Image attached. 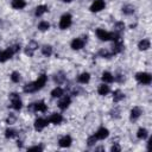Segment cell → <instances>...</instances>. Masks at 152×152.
Segmentation results:
<instances>
[{"label": "cell", "instance_id": "3957f363", "mask_svg": "<svg viewBox=\"0 0 152 152\" xmlns=\"http://www.w3.org/2000/svg\"><path fill=\"white\" fill-rule=\"evenodd\" d=\"M96 35H98V38H100L101 40H105V42L111 40L113 38V33L107 32V31H105L102 29H98L96 30Z\"/></svg>", "mask_w": 152, "mask_h": 152}, {"label": "cell", "instance_id": "1f68e13d", "mask_svg": "<svg viewBox=\"0 0 152 152\" xmlns=\"http://www.w3.org/2000/svg\"><path fill=\"white\" fill-rule=\"evenodd\" d=\"M5 136H6V138H13V137H16V132L13 129H6Z\"/></svg>", "mask_w": 152, "mask_h": 152}, {"label": "cell", "instance_id": "2e32d148", "mask_svg": "<svg viewBox=\"0 0 152 152\" xmlns=\"http://www.w3.org/2000/svg\"><path fill=\"white\" fill-rule=\"evenodd\" d=\"M62 120H63L62 115H61V114L55 113V114H52V115L49 118V120H48V121H50V122H52V124H55V125H58V124H61V122H62Z\"/></svg>", "mask_w": 152, "mask_h": 152}, {"label": "cell", "instance_id": "d6a6232c", "mask_svg": "<svg viewBox=\"0 0 152 152\" xmlns=\"http://www.w3.org/2000/svg\"><path fill=\"white\" fill-rule=\"evenodd\" d=\"M124 29H125L124 23H117V24H115V30H117V32H118V33H120Z\"/></svg>", "mask_w": 152, "mask_h": 152}, {"label": "cell", "instance_id": "8fae6325", "mask_svg": "<svg viewBox=\"0 0 152 152\" xmlns=\"http://www.w3.org/2000/svg\"><path fill=\"white\" fill-rule=\"evenodd\" d=\"M108 136H110V131H108L107 128H105V127H101L99 131L95 133V137H96L98 139H105V138H107Z\"/></svg>", "mask_w": 152, "mask_h": 152}, {"label": "cell", "instance_id": "f546056e", "mask_svg": "<svg viewBox=\"0 0 152 152\" xmlns=\"http://www.w3.org/2000/svg\"><path fill=\"white\" fill-rule=\"evenodd\" d=\"M11 80H12L13 82H19V80H20V75H19V73L13 71L12 75H11Z\"/></svg>", "mask_w": 152, "mask_h": 152}, {"label": "cell", "instance_id": "e0dca14e", "mask_svg": "<svg viewBox=\"0 0 152 152\" xmlns=\"http://www.w3.org/2000/svg\"><path fill=\"white\" fill-rule=\"evenodd\" d=\"M89 80H90V75H89L88 73H83V74H81V75L77 77V81H78L80 83H88Z\"/></svg>", "mask_w": 152, "mask_h": 152}, {"label": "cell", "instance_id": "4316f807", "mask_svg": "<svg viewBox=\"0 0 152 152\" xmlns=\"http://www.w3.org/2000/svg\"><path fill=\"white\" fill-rule=\"evenodd\" d=\"M137 137L139 139H146L147 138V131L145 128H139L138 129V133H137Z\"/></svg>", "mask_w": 152, "mask_h": 152}, {"label": "cell", "instance_id": "f1b7e54d", "mask_svg": "<svg viewBox=\"0 0 152 152\" xmlns=\"http://www.w3.org/2000/svg\"><path fill=\"white\" fill-rule=\"evenodd\" d=\"M122 12H124L125 14H132V13L134 12V8H133V6H131V5H126V6L122 7Z\"/></svg>", "mask_w": 152, "mask_h": 152}, {"label": "cell", "instance_id": "44dd1931", "mask_svg": "<svg viewBox=\"0 0 152 152\" xmlns=\"http://www.w3.org/2000/svg\"><path fill=\"white\" fill-rule=\"evenodd\" d=\"M47 11H48V7H47L45 5H39V6L36 8V16H37V17H40V16L44 14Z\"/></svg>", "mask_w": 152, "mask_h": 152}, {"label": "cell", "instance_id": "d590c367", "mask_svg": "<svg viewBox=\"0 0 152 152\" xmlns=\"http://www.w3.org/2000/svg\"><path fill=\"white\" fill-rule=\"evenodd\" d=\"M43 147L42 146H33V147H30L29 151H42Z\"/></svg>", "mask_w": 152, "mask_h": 152}, {"label": "cell", "instance_id": "8d00e7d4", "mask_svg": "<svg viewBox=\"0 0 152 152\" xmlns=\"http://www.w3.org/2000/svg\"><path fill=\"white\" fill-rule=\"evenodd\" d=\"M111 150H112L113 152H118V151H120V146L115 144V145H113V146H112V148H111Z\"/></svg>", "mask_w": 152, "mask_h": 152}, {"label": "cell", "instance_id": "f35d334b", "mask_svg": "<svg viewBox=\"0 0 152 152\" xmlns=\"http://www.w3.org/2000/svg\"><path fill=\"white\" fill-rule=\"evenodd\" d=\"M63 1H64V3H71L73 0H63Z\"/></svg>", "mask_w": 152, "mask_h": 152}, {"label": "cell", "instance_id": "52a82bcc", "mask_svg": "<svg viewBox=\"0 0 152 152\" xmlns=\"http://www.w3.org/2000/svg\"><path fill=\"white\" fill-rule=\"evenodd\" d=\"M10 96H11V99H12V107L14 108V110L19 111L20 108H21V101H20V99H19L18 94H16V93H12Z\"/></svg>", "mask_w": 152, "mask_h": 152}, {"label": "cell", "instance_id": "83f0119b", "mask_svg": "<svg viewBox=\"0 0 152 152\" xmlns=\"http://www.w3.org/2000/svg\"><path fill=\"white\" fill-rule=\"evenodd\" d=\"M49 28H50V25H49L48 21H40L39 25H38V29L40 31H47V30H49Z\"/></svg>", "mask_w": 152, "mask_h": 152}, {"label": "cell", "instance_id": "7a4b0ae2", "mask_svg": "<svg viewBox=\"0 0 152 152\" xmlns=\"http://www.w3.org/2000/svg\"><path fill=\"white\" fill-rule=\"evenodd\" d=\"M136 78L139 83H143V84H150L151 83V75L147 74V73H138L136 75Z\"/></svg>", "mask_w": 152, "mask_h": 152}, {"label": "cell", "instance_id": "cb8c5ba5", "mask_svg": "<svg viewBox=\"0 0 152 152\" xmlns=\"http://www.w3.org/2000/svg\"><path fill=\"white\" fill-rule=\"evenodd\" d=\"M62 95H63V89L61 88V87H57V88H55L51 92V96L52 98H61Z\"/></svg>", "mask_w": 152, "mask_h": 152}, {"label": "cell", "instance_id": "30bf717a", "mask_svg": "<svg viewBox=\"0 0 152 152\" xmlns=\"http://www.w3.org/2000/svg\"><path fill=\"white\" fill-rule=\"evenodd\" d=\"M48 125V120H44V119H37L35 121V129L36 131H42L43 128Z\"/></svg>", "mask_w": 152, "mask_h": 152}, {"label": "cell", "instance_id": "9c48e42d", "mask_svg": "<svg viewBox=\"0 0 152 152\" xmlns=\"http://www.w3.org/2000/svg\"><path fill=\"white\" fill-rule=\"evenodd\" d=\"M83 47H84V40L81 39V38H76V39H74V40L71 42V48H73L74 50H80V49H82Z\"/></svg>", "mask_w": 152, "mask_h": 152}, {"label": "cell", "instance_id": "277c9868", "mask_svg": "<svg viewBox=\"0 0 152 152\" xmlns=\"http://www.w3.org/2000/svg\"><path fill=\"white\" fill-rule=\"evenodd\" d=\"M29 110L31 111H36V112H45L47 111V105L44 103V101H39L37 103H32Z\"/></svg>", "mask_w": 152, "mask_h": 152}, {"label": "cell", "instance_id": "e575fe53", "mask_svg": "<svg viewBox=\"0 0 152 152\" xmlns=\"http://www.w3.org/2000/svg\"><path fill=\"white\" fill-rule=\"evenodd\" d=\"M55 81L58 82V83H61V82L64 81V77H63L62 75H56V76H55Z\"/></svg>", "mask_w": 152, "mask_h": 152}, {"label": "cell", "instance_id": "7402d4cb", "mask_svg": "<svg viewBox=\"0 0 152 152\" xmlns=\"http://www.w3.org/2000/svg\"><path fill=\"white\" fill-rule=\"evenodd\" d=\"M98 92H99V94H100V95H107L108 93H110V87L106 86V84H102V86H100V87H99Z\"/></svg>", "mask_w": 152, "mask_h": 152}, {"label": "cell", "instance_id": "7c38bea8", "mask_svg": "<svg viewBox=\"0 0 152 152\" xmlns=\"http://www.w3.org/2000/svg\"><path fill=\"white\" fill-rule=\"evenodd\" d=\"M71 145V138L70 136H66L59 139V146L61 147H69Z\"/></svg>", "mask_w": 152, "mask_h": 152}, {"label": "cell", "instance_id": "836d02e7", "mask_svg": "<svg viewBox=\"0 0 152 152\" xmlns=\"http://www.w3.org/2000/svg\"><path fill=\"white\" fill-rule=\"evenodd\" d=\"M100 56H102V57H106V58H107V57H110V56H111V54L108 52V51H106V50H101V51H100Z\"/></svg>", "mask_w": 152, "mask_h": 152}, {"label": "cell", "instance_id": "4fadbf2b", "mask_svg": "<svg viewBox=\"0 0 152 152\" xmlns=\"http://www.w3.org/2000/svg\"><path fill=\"white\" fill-rule=\"evenodd\" d=\"M70 98L69 96H64L61 101H59V103H58V107L61 108V110H67L68 108V106L70 105Z\"/></svg>", "mask_w": 152, "mask_h": 152}, {"label": "cell", "instance_id": "ffe728a7", "mask_svg": "<svg viewBox=\"0 0 152 152\" xmlns=\"http://www.w3.org/2000/svg\"><path fill=\"white\" fill-rule=\"evenodd\" d=\"M138 48L139 50H147L150 48V40L148 39H143L139 42V44H138Z\"/></svg>", "mask_w": 152, "mask_h": 152}, {"label": "cell", "instance_id": "603a6c76", "mask_svg": "<svg viewBox=\"0 0 152 152\" xmlns=\"http://www.w3.org/2000/svg\"><path fill=\"white\" fill-rule=\"evenodd\" d=\"M24 92L25 93H33L36 92V87H35V82H31V83H28L25 87H24Z\"/></svg>", "mask_w": 152, "mask_h": 152}, {"label": "cell", "instance_id": "8992f818", "mask_svg": "<svg viewBox=\"0 0 152 152\" xmlns=\"http://www.w3.org/2000/svg\"><path fill=\"white\" fill-rule=\"evenodd\" d=\"M103 8H105V1L103 0H95V1L93 3V5L90 6L92 12H100Z\"/></svg>", "mask_w": 152, "mask_h": 152}, {"label": "cell", "instance_id": "6da1fadb", "mask_svg": "<svg viewBox=\"0 0 152 152\" xmlns=\"http://www.w3.org/2000/svg\"><path fill=\"white\" fill-rule=\"evenodd\" d=\"M71 25V16L70 14H64L62 16L61 20H59V28L62 30H66Z\"/></svg>", "mask_w": 152, "mask_h": 152}, {"label": "cell", "instance_id": "ac0fdd59", "mask_svg": "<svg viewBox=\"0 0 152 152\" xmlns=\"http://www.w3.org/2000/svg\"><path fill=\"white\" fill-rule=\"evenodd\" d=\"M102 81L103 82H106V83H111V82H113L114 81V77H113V75L111 74V73H108V71H105L103 74H102Z\"/></svg>", "mask_w": 152, "mask_h": 152}, {"label": "cell", "instance_id": "d4e9b609", "mask_svg": "<svg viewBox=\"0 0 152 152\" xmlns=\"http://www.w3.org/2000/svg\"><path fill=\"white\" fill-rule=\"evenodd\" d=\"M124 99V94L120 92V90H115L114 93H113V100H114V102H119V101H121Z\"/></svg>", "mask_w": 152, "mask_h": 152}, {"label": "cell", "instance_id": "9a60e30c", "mask_svg": "<svg viewBox=\"0 0 152 152\" xmlns=\"http://www.w3.org/2000/svg\"><path fill=\"white\" fill-rule=\"evenodd\" d=\"M25 0H12V7L16 10H20L25 7Z\"/></svg>", "mask_w": 152, "mask_h": 152}, {"label": "cell", "instance_id": "5b68a950", "mask_svg": "<svg viewBox=\"0 0 152 152\" xmlns=\"http://www.w3.org/2000/svg\"><path fill=\"white\" fill-rule=\"evenodd\" d=\"M47 80H48V77H47V75L45 74H42L38 78H37V81L35 82V87H36V90H38V89H40V88H43V87L45 86V83H47Z\"/></svg>", "mask_w": 152, "mask_h": 152}, {"label": "cell", "instance_id": "4dcf8cb0", "mask_svg": "<svg viewBox=\"0 0 152 152\" xmlns=\"http://www.w3.org/2000/svg\"><path fill=\"white\" fill-rule=\"evenodd\" d=\"M96 140H98V138L95 137V134L92 136V137H89L88 140H87V143H88V146H93V145L96 143Z\"/></svg>", "mask_w": 152, "mask_h": 152}, {"label": "cell", "instance_id": "5bb4252c", "mask_svg": "<svg viewBox=\"0 0 152 152\" xmlns=\"http://www.w3.org/2000/svg\"><path fill=\"white\" fill-rule=\"evenodd\" d=\"M38 48V45H37V43L36 42H30L29 44H28V49H26V55H29V56H32L33 55V52H35V50Z\"/></svg>", "mask_w": 152, "mask_h": 152}, {"label": "cell", "instance_id": "74e56055", "mask_svg": "<svg viewBox=\"0 0 152 152\" xmlns=\"http://www.w3.org/2000/svg\"><path fill=\"white\" fill-rule=\"evenodd\" d=\"M14 120H16V118H14L13 115H12L11 118L8 117V118H7V124H13V122H14Z\"/></svg>", "mask_w": 152, "mask_h": 152}, {"label": "cell", "instance_id": "484cf974", "mask_svg": "<svg viewBox=\"0 0 152 152\" xmlns=\"http://www.w3.org/2000/svg\"><path fill=\"white\" fill-rule=\"evenodd\" d=\"M42 54L44 56H50L52 54V48L50 45H44L42 48Z\"/></svg>", "mask_w": 152, "mask_h": 152}, {"label": "cell", "instance_id": "ba28073f", "mask_svg": "<svg viewBox=\"0 0 152 152\" xmlns=\"http://www.w3.org/2000/svg\"><path fill=\"white\" fill-rule=\"evenodd\" d=\"M13 54L14 52H13L12 48H10V49H7V50H5L3 52H0V62H6L7 59H10L12 57Z\"/></svg>", "mask_w": 152, "mask_h": 152}, {"label": "cell", "instance_id": "d6986e66", "mask_svg": "<svg viewBox=\"0 0 152 152\" xmlns=\"http://www.w3.org/2000/svg\"><path fill=\"white\" fill-rule=\"evenodd\" d=\"M140 114H141V110H140L139 107H134L133 110L131 111V119L136 120V119H138L140 117Z\"/></svg>", "mask_w": 152, "mask_h": 152}]
</instances>
